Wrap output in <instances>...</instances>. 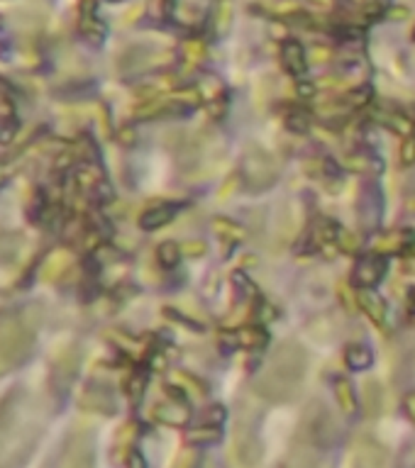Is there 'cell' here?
<instances>
[{"label": "cell", "instance_id": "obj_10", "mask_svg": "<svg viewBox=\"0 0 415 468\" xmlns=\"http://www.w3.org/2000/svg\"><path fill=\"white\" fill-rule=\"evenodd\" d=\"M359 310L376 324L379 329H386V319H389V308L386 300L381 298L376 290H359Z\"/></svg>", "mask_w": 415, "mask_h": 468}, {"label": "cell", "instance_id": "obj_7", "mask_svg": "<svg viewBox=\"0 0 415 468\" xmlns=\"http://www.w3.org/2000/svg\"><path fill=\"white\" fill-rule=\"evenodd\" d=\"M279 56L284 69L293 76L295 81H305L308 76V54H305V47L300 44L295 37H286L279 47Z\"/></svg>", "mask_w": 415, "mask_h": 468}, {"label": "cell", "instance_id": "obj_24", "mask_svg": "<svg viewBox=\"0 0 415 468\" xmlns=\"http://www.w3.org/2000/svg\"><path fill=\"white\" fill-rule=\"evenodd\" d=\"M337 298H340L342 308L347 310L350 315H357V310H359V295L355 293V290L350 288L347 283H340L337 285Z\"/></svg>", "mask_w": 415, "mask_h": 468}, {"label": "cell", "instance_id": "obj_15", "mask_svg": "<svg viewBox=\"0 0 415 468\" xmlns=\"http://www.w3.org/2000/svg\"><path fill=\"white\" fill-rule=\"evenodd\" d=\"M345 364L347 369L352 371H366L371 369V364H374V351H371L366 344H347L345 346Z\"/></svg>", "mask_w": 415, "mask_h": 468}, {"label": "cell", "instance_id": "obj_20", "mask_svg": "<svg viewBox=\"0 0 415 468\" xmlns=\"http://www.w3.org/2000/svg\"><path fill=\"white\" fill-rule=\"evenodd\" d=\"M364 408L369 415H376L381 410V405H384V390H381V383L379 381H366L364 383Z\"/></svg>", "mask_w": 415, "mask_h": 468}, {"label": "cell", "instance_id": "obj_25", "mask_svg": "<svg viewBox=\"0 0 415 468\" xmlns=\"http://www.w3.org/2000/svg\"><path fill=\"white\" fill-rule=\"evenodd\" d=\"M174 383L176 385H184L188 393H193V395H205L208 390H205V385L200 383L195 376H190V374H186V371H176L174 374Z\"/></svg>", "mask_w": 415, "mask_h": 468}, {"label": "cell", "instance_id": "obj_16", "mask_svg": "<svg viewBox=\"0 0 415 468\" xmlns=\"http://www.w3.org/2000/svg\"><path fill=\"white\" fill-rule=\"evenodd\" d=\"M332 390H335V400L340 405L342 412L352 415L357 410V395H355V385L347 376H337L335 383H332Z\"/></svg>", "mask_w": 415, "mask_h": 468}, {"label": "cell", "instance_id": "obj_5", "mask_svg": "<svg viewBox=\"0 0 415 468\" xmlns=\"http://www.w3.org/2000/svg\"><path fill=\"white\" fill-rule=\"evenodd\" d=\"M357 212H359V222L364 232H376L381 224V215H384V195H381L376 183H364L357 198Z\"/></svg>", "mask_w": 415, "mask_h": 468}, {"label": "cell", "instance_id": "obj_23", "mask_svg": "<svg viewBox=\"0 0 415 468\" xmlns=\"http://www.w3.org/2000/svg\"><path fill=\"white\" fill-rule=\"evenodd\" d=\"M337 246H340V251H345V254H357L361 246V240L359 234L350 232V229L340 227V234H337Z\"/></svg>", "mask_w": 415, "mask_h": 468}, {"label": "cell", "instance_id": "obj_30", "mask_svg": "<svg viewBox=\"0 0 415 468\" xmlns=\"http://www.w3.org/2000/svg\"><path fill=\"white\" fill-rule=\"evenodd\" d=\"M403 410H405V415L410 417V422L415 424V393H408L403 398Z\"/></svg>", "mask_w": 415, "mask_h": 468}, {"label": "cell", "instance_id": "obj_2", "mask_svg": "<svg viewBox=\"0 0 415 468\" xmlns=\"http://www.w3.org/2000/svg\"><path fill=\"white\" fill-rule=\"evenodd\" d=\"M237 176H240V183L247 193H266L279 181V169H276L269 151H264L261 147H250L242 154Z\"/></svg>", "mask_w": 415, "mask_h": 468}, {"label": "cell", "instance_id": "obj_14", "mask_svg": "<svg viewBox=\"0 0 415 468\" xmlns=\"http://www.w3.org/2000/svg\"><path fill=\"white\" fill-rule=\"evenodd\" d=\"M176 212H179V205L161 203V205H156V208L147 210V212L140 217V224H142V229H159V227H164V224H169L171 219L176 217Z\"/></svg>", "mask_w": 415, "mask_h": 468}, {"label": "cell", "instance_id": "obj_18", "mask_svg": "<svg viewBox=\"0 0 415 468\" xmlns=\"http://www.w3.org/2000/svg\"><path fill=\"white\" fill-rule=\"evenodd\" d=\"M345 98V105H347V110H364V108H369L371 103H374V90H371V85L369 83H361V85H355V88L350 90V93H345L342 95Z\"/></svg>", "mask_w": 415, "mask_h": 468}, {"label": "cell", "instance_id": "obj_8", "mask_svg": "<svg viewBox=\"0 0 415 468\" xmlns=\"http://www.w3.org/2000/svg\"><path fill=\"white\" fill-rule=\"evenodd\" d=\"M374 251L379 254H400V256H415V232L400 229V232H389L374 242Z\"/></svg>", "mask_w": 415, "mask_h": 468}, {"label": "cell", "instance_id": "obj_26", "mask_svg": "<svg viewBox=\"0 0 415 468\" xmlns=\"http://www.w3.org/2000/svg\"><path fill=\"white\" fill-rule=\"evenodd\" d=\"M222 432L218 429V424H208V427H200L195 432H190V442L195 444H215L220 442Z\"/></svg>", "mask_w": 415, "mask_h": 468}, {"label": "cell", "instance_id": "obj_17", "mask_svg": "<svg viewBox=\"0 0 415 468\" xmlns=\"http://www.w3.org/2000/svg\"><path fill=\"white\" fill-rule=\"evenodd\" d=\"M156 410H159L161 419H164V422H169V424H186V422H188V417H190V410L186 408V403H184V398H181V395H174V400H171V403L161 405V408H156Z\"/></svg>", "mask_w": 415, "mask_h": 468}, {"label": "cell", "instance_id": "obj_31", "mask_svg": "<svg viewBox=\"0 0 415 468\" xmlns=\"http://www.w3.org/2000/svg\"><path fill=\"white\" fill-rule=\"evenodd\" d=\"M410 120H413V135H415V108L410 110Z\"/></svg>", "mask_w": 415, "mask_h": 468}, {"label": "cell", "instance_id": "obj_6", "mask_svg": "<svg viewBox=\"0 0 415 468\" xmlns=\"http://www.w3.org/2000/svg\"><path fill=\"white\" fill-rule=\"evenodd\" d=\"M193 88L198 90L200 100L203 105L208 108L211 117H220L225 112V105H227V88L222 83L220 76L215 74H200L198 81L193 83Z\"/></svg>", "mask_w": 415, "mask_h": 468}, {"label": "cell", "instance_id": "obj_1", "mask_svg": "<svg viewBox=\"0 0 415 468\" xmlns=\"http://www.w3.org/2000/svg\"><path fill=\"white\" fill-rule=\"evenodd\" d=\"M308 371V354L293 339H284L276 344L269 361L257 376V393L271 403H286L298 393L300 383Z\"/></svg>", "mask_w": 415, "mask_h": 468}, {"label": "cell", "instance_id": "obj_28", "mask_svg": "<svg viewBox=\"0 0 415 468\" xmlns=\"http://www.w3.org/2000/svg\"><path fill=\"white\" fill-rule=\"evenodd\" d=\"M205 251H208V244H205L203 240H188V242H184V244H181V254L190 256V259L205 256Z\"/></svg>", "mask_w": 415, "mask_h": 468}, {"label": "cell", "instance_id": "obj_32", "mask_svg": "<svg viewBox=\"0 0 415 468\" xmlns=\"http://www.w3.org/2000/svg\"><path fill=\"white\" fill-rule=\"evenodd\" d=\"M413 40H415V27H413Z\"/></svg>", "mask_w": 415, "mask_h": 468}, {"label": "cell", "instance_id": "obj_3", "mask_svg": "<svg viewBox=\"0 0 415 468\" xmlns=\"http://www.w3.org/2000/svg\"><path fill=\"white\" fill-rule=\"evenodd\" d=\"M218 344L222 346L225 354L237 351V349H247V351H261L269 346V332L264 324H242L237 329H222L218 334Z\"/></svg>", "mask_w": 415, "mask_h": 468}, {"label": "cell", "instance_id": "obj_12", "mask_svg": "<svg viewBox=\"0 0 415 468\" xmlns=\"http://www.w3.org/2000/svg\"><path fill=\"white\" fill-rule=\"evenodd\" d=\"M211 227H213V232H215V237L225 246H237L247 240V229L230 217H215L211 222Z\"/></svg>", "mask_w": 415, "mask_h": 468}, {"label": "cell", "instance_id": "obj_21", "mask_svg": "<svg viewBox=\"0 0 415 468\" xmlns=\"http://www.w3.org/2000/svg\"><path fill=\"white\" fill-rule=\"evenodd\" d=\"M156 256H159V264L164 266V269H176L181 261V246L176 244V242H164V244H159V249H156Z\"/></svg>", "mask_w": 415, "mask_h": 468}, {"label": "cell", "instance_id": "obj_22", "mask_svg": "<svg viewBox=\"0 0 415 468\" xmlns=\"http://www.w3.org/2000/svg\"><path fill=\"white\" fill-rule=\"evenodd\" d=\"M391 10V0H364L361 3V15L366 20H381Z\"/></svg>", "mask_w": 415, "mask_h": 468}, {"label": "cell", "instance_id": "obj_11", "mask_svg": "<svg viewBox=\"0 0 415 468\" xmlns=\"http://www.w3.org/2000/svg\"><path fill=\"white\" fill-rule=\"evenodd\" d=\"M232 17H235V3L232 0H215L213 3V10L208 15V20H211V30L218 40H222L232 30Z\"/></svg>", "mask_w": 415, "mask_h": 468}, {"label": "cell", "instance_id": "obj_9", "mask_svg": "<svg viewBox=\"0 0 415 468\" xmlns=\"http://www.w3.org/2000/svg\"><path fill=\"white\" fill-rule=\"evenodd\" d=\"M345 169L361 176H379L384 171V161H381V156L376 151L357 149L350 156H345Z\"/></svg>", "mask_w": 415, "mask_h": 468}, {"label": "cell", "instance_id": "obj_29", "mask_svg": "<svg viewBox=\"0 0 415 468\" xmlns=\"http://www.w3.org/2000/svg\"><path fill=\"white\" fill-rule=\"evenodd\" d=\"M237 185H242V183H240V176L232 174L230 178H227L225 183H222V188L218 190V200H220V203L230 200V198H232V193H235V190H237Z\"/></svg>", "mask_w": 415, "mask_h": 468}, {"label": "cell", "instance_id": "obj_4", "mask_svg": "<svg viewBox=\"0 0 415 468\" xmlns=\"http://www.w3.org/2000/svg\"><path fill=\"white\" fill-rule=\"evenodd\" d=\"M386 271H389V259L384 254H379V251L361 254L352 269V285L357 290H374L384 281Z\"/></svg>", "mask_w": 415, "mask_h": 468}, {"label": "cell", "instance_id": "obj_13", "mask_svg": "<svg viewBox=\"0 0 415 468\" xmlns=\"http://www.w3.org/2000/svg\"><path fill=\"white\" fill-rule=\"evenodd\" d=\"M374 120L381 122L386 130L400 135L403 140L413 135V120H410V115L398 112V110H379V112L374 115Z\"/></svg>", "mask_w": 415, "mask_h": 468}, {"label": "cell", "instance_id": "obj_19", "mask_svg": "<svg viewBox=\"0 0 415 468\" xmlns=\"http://www.w3.org/2000/svg\"><path fill=\"white\" fill-rule=\"evenodd\" d=\"M310 125H313V117H310V112L305 108H291L288 112H286V127H288L293 135H305V132L310 130Z\"/></svg>", "mask_w": 415, "mask_h": 468}, {"label": "cell", "instance_id": "obj_27", "mask_svg": "<svg viewBox=\"0 0 415 468\" xmlns=\"http://www.w3.org/2000/svg\"><path fill=\"white\" fill-rule=\"evenodd\" d=\"M398 156H400V164H403V166H413L415 164V135L405 137V140L400 142Z\"/></svg>", "mask_w": 415, "mask_h": 468}]
</instances>
